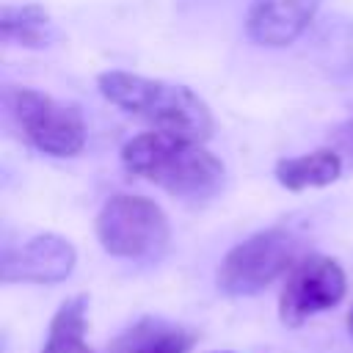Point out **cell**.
Returning <instances> with one entry per match:
<instances>
[{"label": "cell", "mask_w": 353, "mask_h": 353, "mask_svg": "<svg viewBox=\"0 0 353 353\" xmlns=\"http://www.w3.org/2000/svg\"><path fill=\"white\" fill-rule=\"evenodd\" d=\"M121 163L130 174L163 188L176 199L204 201L223 188V163L204 149V141L152 130L141 132L121 149Z\"/></svg>", "instance_id": "6da1fadb"}, {"label": "cell", "mask_w": 353, "mask_h": 353, "mask_svg": "<svg viewBox=\"0 0 353 353\" xmlns=\"http://www.w3.org/2000/svg\"><path fill=\"white\" fill-rule=\"evenodd\" d=\"M102 97L121 110L149 121L154 130L207 141L212 135V113L207 102L193 94L188 85L157 80V77H143L132 72H105L97 80Z\"/></svg>", "instance_id": "7a4b0ae2"}, {"label": "cell", "mask_w": 353, "mask_h": 353, "mask_svg": "<svg viewBox=\"0 0 353 353\" xmlns=\"http://www.w3.org/2000/svg\"><path fill=\"white\" fill-rule=\"evenodd\" d=\"M97 240L110 256L130 262H157L168 251L171 223L152 199L116 193L97 215Z\"/></svg>", "instance_id": "3957f363"}, {"label": "cell", "mask_w": 353, "mask_h": 353, "mask_svg": "<svg viewBox=\"0 0 353 353\" xmlns=\"http://www.w3.org/2000/svg\"><path fill=\"white\" fill-rule=\"evenodd\" d=\"M298 262V237L281 226L237 243L218 265V290L232 298L256 295Z\"/></svg>", "instance_id": "277c9868"}, {"label": "cell", "mask_w": 353, "mask_h": 353, "mask_svg": "<svg viewBox=\"0 0 353 353\" xmlns=\"http://www.w3.org/2000/svg\"><path fill=\"white\" fill-rule=\"evenodd\" d=\"M6 108L22 135L44 154L74 157L85 146V121L74 105H63L36 88H8Z\"/></svg>", "instance_id": "5b68a950"}, {"label": "cell", "mask_w": 353, "mask_h": 353, "mask_svg": "<svg viewBox=\"0 0 353 353\" xmlns=\"http://www.w3.org/2000/svg\"><path fill=\"white\" fill-rule=\"evenodd\" d=\"M345 270L336 259L323 254H309L292 265L281 298H279V317L284 325H303L314 314L334 309L345 298Z\"/></svg>", "instance_id": "8992f818"}, {"label": "cell", "mask_w": 353, "mask_h": 353, "mask_svg": "<svg viewBox=\"0 0 353 353\" xmlns=\"http://www.w3.org/2000/svg\"><path fill=\"white\" fill-rule=\"evenodd\" d=\"M74 265V245L55 232H41L3 251L0 279L3 284H58L69 279Z\"/></svg>", "instance_id": "52a82bcc"}, {"label": "cell", "mask_w": 353, "mask_h": 353, "mask_svg": "<svg viewBox=\"0 0 353 353\" xmlns=\"http://www.w3.org/2000/svg\"><path fill=\"white\" fill-rule=\"evenodd\" d=\"M323 0H251L245 33L259 47H287L314 22Z\"/></svg>", "instance_id": "ba28073f"}, {"label": "cell", "mask_w": 353, "mask_h": 353, "mask_svg": "<svg viewBox=\"0 0 353 353\" xmlns=\"http://www.w3.org/2000/svg\"><path fill=\"white\" fill-rule=\"evenodd\" d=\"M193 345V334L163 317H141L127 325L113 342L108 353H188Z\"/></svg>", "instance_id": "9c48e42d"}, {"label": "cell", "mask_w": 353, "mask_h": 353, "mask_svg": "<svg viewBox=\"0 0 353 353\" xmlns=\"http://www.w3.org/2000/svg\"><path fill=\"white\" fill-rule=\"evenodd\" d=\"M279 185L287 190H309V188H323L339 179L342 174V157L336 149H314L306 154L284 157L273 168Z\"/></svg>", "instance_id": "30bf717a"}, {"label": "cell", "mask_w": 353, "mask_h": 353, "mask_svg": "<svg viewBox=\"0 0 353 353\" xmlns=\"http://www.w3.org/2000/svg\"><path fill=\"white\" fill-rule=\"evenodd\" d=\"M0 39L6 44L39 50L55 39V22L50 11L39 3H22V6L6 3L0 11Z\"/></svg>", "instance_id": "8fae6325"}, {"label": "cell", "mask_w": 353, "mask_h": 353, "mask_svg": "<svg viewBox=\"0 0 353 353\" xmlns=\"http://www.w3.org/2000/svg\"><path fill=\"white\" fill-rule=\"evenodd\" d=\"M314 63L328 74H353V19L328 17L309 41Z\"/></svg>", "instance_id": "7c38bea8"}, {"label": "cell", "mask_w": 353, "mask_h": 353, "mask_svg": "<svg viewBox=\"0 0 353 353\" xmlns=\"http://www.w3.org/2000/svg\"><path fill=\"white\" fill-rule=\"evenodd\" d=\"M85 320H88L85 295H74L63 301L50 320V331L41 353H94L85 342Z\"/></svg>", "instance_id": "4fadbf2b"}, {"label": "cell", "mask_w": 353, "mask_h": 353, "mask_svg": "<svg viewBox=\"0 0 353 353\" xmlns=\"http://www.w3.org/2000/svg\"><path fill=\"white\" fill-rule=\"evenodd\" d=\"M334 141H336V146H339L342 152H347V154L353 157V121L342 124V127L334 132Z\"/></svg>", "instance_id": "5bb4252c"}, {"label": "cell", "mask_w": 353, "mask_h": 353, "mask_svg": "<svg viewBox=\"0 0 353 353\" xmlns=\"http://www.w3.org/2000/svg\"><path fill=\"white\" fill-rule=\"evenodd\" d=\"M347 328H350V334H353V312H350V320H347Z\"/></svg>", "instance_id": "9a60e30c"}, {"label": "cell", "mask_w": 353, "mask_h": 353, "mask_svg": "<svg viewBox=\"0 0 353 353\" xmlns=\"http://www.w3.org/2000/svg\"><path fill=\"white\" fill-rule=\"evenodd\" d=\"M210 353H229V350H210Z\"/></svg>", "instance_id": "2e32d148"}]
</instances>
